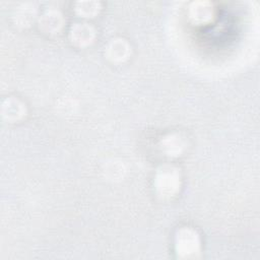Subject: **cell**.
<instances>
[{
    "label": "cell",
    "mask_w": 260,
    "mask_h": 260,
    "mask_svg": "<svg viewBox=\"0 0 260 260\" xmlns=\"http://www.w3.org/2000/svg\"><path fill=\"white\" fill-rule=\"evenodd\" d=\"M100 10V3L98 2H78L75 11L82 17H93Z\"/></svg>",
    "instance_id": "obj_9"
},
{
    "label": "cell",
    "mask_w": 260,
    "mask_h": 260,
    "mask_svg": "<svg viewBox=\"0 0 260 260\" xmlns=\"http://www.w3.org/2000/svg\"><path fill=\"white\" fill-rule=\"evenodd\" d=\"M181 175L173 166H162L157 169L154 177V187L157 194L164 198L174 196L180 189Z\"/></svg>",
    "instance_id": "obj_2"
},
{
    "label": "cell",
    "mask_w": 260,
    "mask_h": 260,
    "mask_svg": "<svg viewBox=\"0 0 260 260\" xmlns=\"http://www.w3.org/2000/svg\"><path fill=\"white\" fill-rule=\"evenodd\" d=\"M185 140L178 134H170L161 140V150L168 156H178L185 149Z\"/></svg>",
    "instance_id": "obj_8"
},
{
    "label": "cell",
    "mask_w": 260,
    "mask_h": 260,
    "mask_svg": "<svg viewBox=\"0 0 260 260\" xmlns=\"http://www.w3.org/2000/svg\"><path fill=\"white\" fill-rule=\"evenodd\" d=\"M94 37V28L86 22H76L70 27L69 39L77 47H87L93 42Z\"/></svg>",
    "instance_id": "obj_3"
},
{
    "label": "cell",
    "mask_w": 260,
    "mask_h": 260,
    "mask_svg": "<svg viewBox=\"0 0 260 260\" xmlns=\"http://www.w3.org/2000/svg\"><path fill=\"white\" fill-rule=\"evenodd\" d=\"M189 16L194 23L205 24L212 19L213 8L208 2H196L189 9Z\"/></svg>",
    "instance_id": "obj_7"
},
{
    "label": "cell",
    "mask_w": 260,
    "mask_h": 260,
    "mask_svg": "<svg viewBox=\"0 0 260 260\" xmlns=\"http://www.w3.org/2000/svg\"><path fill=\"white\" fill-rule=\"evenodd\" d=\"M105 54L107 58L115 63H121L126 61L131 55V47L128 42L121 38L111 40L106 48Z\"/></svg>",
    "instance_id": "obj_4"
},
{
    "label": "cell",
    "mask_w": 260,
    "mask_h": 260,
    "mask_svg": "<svg viewBox=\"0 0 260 260\" xmlns=\"http://www.w3.org/2000/svg\"><path fill=\"white\" fill-rule=\"evenodd\" d=\"M62 14L55 9L46 10L39 18V26L46 34H56L63 26Z\"/></svg>",
    "instance_id": "obj_6"
},
{
    "label": "cell",
    "mask_w": 260,
    "mask_h": 260,
    "mask_svg": "<svg viewBox=\"0 0 260 260\" xmlns=\"http://www.w3.org/2000/svg\"><path fill=\"white\" fill-rule=\"evenodd\" d=\"M26 114L25 105L14 96L7 98L1 105V115L8 122H17Z\"/></svg>",
    "instance_id": "obj_5"
},
{
    "label": "cell",
    "mask_w": 260,
    "mask_h": 260,
    "mask_svg": "<svg viewBox=\"0 0 260 260\" xmlns=\"http://www.w3.org/2000/svg\"><path fill=\"white\" fill-rule=\"evenodd\" d=\"M175 251L178 258L195 259L199 257L201 242L198 233L191 228H182L175 236Z\"/></svg>",
    "instance_id": "obj_1"
}]
</instances>
